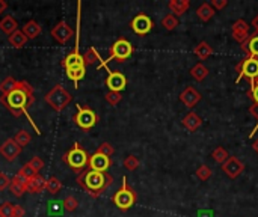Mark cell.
<instances>
[{
  "mask_svg": "<svg viewBox=\"0 0 258 217\" xmlns=\"http://www.w3.org/2000/svg\"><path fill=\"white\" fill-rule=\"evenodd\" d=\"M203 124V119L196 115L195 112H190L187 113L184 118H183V126L189 130V131H196Z\"/></svg>",
  "mask_w": 258,
  "mask_h": 217,
  "instance_id": "obj_23",
  "label": "cell"
},
{
  "mask_svg": "<svg viewBox=\"0 0 258 217\" xmlns=\"http://www.w3.org/2000/svg\"><path fill=\"white\" fill-rule=\"evenodd\" d=\"M50 35L53 36V39L59 44H67L73 36H74V30L73 27L67 23V21H59L52 30H50Z\"/></svg>",
  "mask_w": 258,
  "mask_h": 217,
  "instance_id": "obj_10",
  "label": "cell"
},
{
  "mask_svg": "<svg viewBox=\"0 0 258 217\" xmlns=\"http://www.w3.org/2000/svg\"><path fill=\"white\" fill-rule=\"evenodd\" d=\"M20 152H21V148L17 145V142H15L12 137L6 139V141L0 145V156L5 157V160L8 162H14L20 156Z\"/></svg>",
  "mask_w": 258,
  "mask_h": 217,
  "instance_id": "obj_14",
  "label": "cell"
},
{
  "mask_svg": "<svg viewBox=\"0 0 258 217\" xmlns=\"http://www.w3.org/2000/svg\"><path fill=\"white\" fill-rule=\"evenodd\" d=\"M112 200H113V204L119 210H123V211L131 208L136 204V200H138V195H136V192L133 189L129 187L126 177H123V184H121V189L113 195Z\"/></svg>",
  "mask_w": 258,
  "mask_h": 217,
  "instance_id": "obj_7",
  "label": "cell"
},
{
  "mask_svg": "<svg viewBox=\"0 0 258 217\" xmlns=\"http://www.w3.org/2000/svg\"><path fill=\"white\" fill-rule=\"evenodd\" d=\"M17 85H18V80L14 79L12 75L5 77V79L0 82V94H2V95H8L9 92H12L15 88H17Z\"/></svg>",
  "mask_w": 258,
  "mask_h": 217,
  "instance_id": "obj_27",
  "label": "cell"
},
{
  "mask_svg": "<svg viewBox=\"0 0 258 217\" xmlns=\"http://www.w3.org/2000/svg\"><path fill=\"white\" fill-rule=\"evenodd\" d=\"M211 174L213 172H211V169L207 164H201L198 169H196V177H198L201 181H207L211 177Z\"/></svg>",
  "mask_w": 258,
  "mask_h": 217,
  "instance_id": "obj_39",
  "label": "cell"
},
{
  "mask_svg": "<svg viewBox=\"0 0 258 217\" xmlns=\"http://www.w3.org/2000/svg\"><path fill=\"white\" fill-rule=\"evenodd\" d=\"M133 45H131V42L130 41H127V39H124V38H121V39H116L115 42H113V45L111 47V56L106 59V60H101L100 64H98V70H101V68H108L109 70V62L111 60H118V62H124V60H127L131 54H133Z\"/></svg>",
  "mask_w": 258,
  "mask_h": 217,
  "instance_id": "obj_5",
  "label": "cell"
},
{
  "mask_svg": "<svg viewBox=\"0 0 258 217\" xmlns=\"http://www.w3.org/2000/svg\"><path fill=\"white\" fill-rule=\"evenodd\" d=\"M8 41H9V44L12 45L14 49H17V50H20V49H23L24 45L27 44V38L24 36V34H23V30H15V32L12 34V35H9L8 36Z\"/></svg>",
  "mask_w": 258,
  "mask_h": 217,
  "instance_id": "obj_24",
  "label": "cell"
},
{
  "mask_svg": "<svg viewBox=\"0 0 258 217\" xmlns=\"http://www.w3.org/2000/svg\"><path fill=\"white\" fill-rule=\"evenodd\" d=\"M252 148H254V151L258 154V139H255V141H254V144H252Z\"/></svg>",
  "mask_w": 258,
  "mask_h": 217,
  "instance_id": "obj_52",
  "label": "cell"
},
{
  "mask_svg": "<svg viewBox=\"0 0 258 217\" xmlns=\"http://www.w3.org/2000/svg\"><path fill=\"white\" fill-rule=\"evenodd\" d=\"M71 94L62 86V85H55L44 97V101L47 103L55 112H60L70 104Z\"/></svg>",
  "mask_w": 258,
  "mask_h": 217,
  "instance_id": "obj_6",
  "label": "cell"
},
{
  "mask_svg": "<svg viewBox=\"0 0 258 217\" xmlns=\"http://www.w3.org/2000/svg\"><path fill=\"white\" fill-rule=\"evenodd\" d=\"M64 202L62 200H49L47 202V214L49 216H62L64 214Z\"/></svg>",
  "mask_w": 258,
  "mask_h": 217,
  "instance_id": "obj_30",
  "label": "cell"
},
{
  "mask_svg": "<svg viewBox=\"0 0 258 217\" xmlns=\"http://www.w3.org/2000/svg\"><path fill=\"white\" fill-rule=\"evenodd\" d=\"M62 162L67 163L74 172H83V170L88 167V162H89V154L80 146L79 142H75L73 145V148L64 154V157H62Z\"/></svg>",
  "mask_w": 258,
  "mask_h": 217,
  "instance_id": "obj_4",
  "label": "cell"
},
{
  "mask_svg": "<svg viewBox=\"0 0 258 217\" xmlns=\"http://www.w3.org/2000/svg\"><path fill=\"white\" fill-rule=\"evenodd\" d=\"M12 139H14L15 142H17V145L20 148H24V146H27L30 144V141H32V136H30V133L26 131V130H20Z\"/></svg>",
  "mask_w": 258,
  "mask_h": 217,
  "instance_id": "obj_33",
  "label": "cell"
},
{
  "mask_svg": "<svg viewBox=\"0 0 258 217\" xmlns=\"http://www.w3.org/2000/svg\"><path fill=\"white\" fill-rule=\"evenodd\" d=\"M162 26L166 30H174L178 26V17H175V15H172V14L165 15L163 20H162Z\"/></svg>",
  "mask_w": 258,
  "mask_h": 217,
  "instance_id": "obj_35",
  "label": "cell"
},
{
  "mask_svg": "<svg viewBox=\"0 0 258 217\" xmlns=\"http://www.w3.org/2000/svg\"><path fill=\"white\" fill-rule=\"evenodd\" d=\"M0 103H2L9 113H12V116L15 118H20L21 115H26L29 122L32 124V127L37 130L38 134L39 133V128L37 127V124L32 121L30 115L27 113V108L35 103V97H34V88L30 86L29 82L26 80H18V85L15 88L12 92H9L8 95H2L0 97Z\"/></svg>",
  "mask_w": 258,
  "mask_h": 217,
  "instance_id": "obj_1",
  "label": "cell"
},
{
  "mask_svg": "<svg viewBox=\"0 0 258 217\" xmlns=\"http://www.w3.org/2000/svg\"><path fill=\"white\" fill-rule=\"evenodd\" d=\"M196 15L201 21H208L215 15V9L211 8L210 3H203L198 9H196Z\"/></svg>",
  "mask_w": 258,
  "mask_h": 217,
  "instance_id": "obj_29",
  "label": "cell"
},
{
  "mask_svg": "<svg viewBox=\"0 0 258 217\" xmlns=\"http://www.w3.org/2000/svg\"><path fill=\"white\" fill-rule=\"evenodd\" d=\"M111 166H112V159L108 156H103V154H100V152H94L92 156H89L88 169H91V170L108 174Z\"/></svg>",
  "mask_w": 258,
  "mask_h": 217,
  "instance_id": "obj_11",
  "label": "cell"
},
{
  "mask_svg": "<svg viewBox=\"0 0 258 217\" xmlns=\"http://www.w3.org/2000/svg\"><path fill=\"white\" fill-rule=\"evenodd\" d=\"M222 170L231 180H234L241 175V172L245 170V164L241 163L237 157H228V160L222 164Z\"/></svg>",
  "mask_w": 258,
  "mask_h": 217,
  "instance_id": "obj_15",
  "label": "cell"
},
{
  "mask_svg": "<svg viewBox=\"0 0 258 217\" xmlns=\"http://www.w3.org/2000/svg\"><path fill=\"white\" fill-rule=\"evenodd\" d=\"M0 30L9 36L15 32V30H18V23L12 15H5V17L0 20Z\"/></svg>",
  "mask_w": 258,
  "mask_h": 217,
  "instance_id": "obj_22",
  "label": "cell"
},
{
  "mask_svg": "<svg viewBox=\"0 0 258 217\" xmlns=\"http://www.w3.org/2000/svg\"><path fill=\"white\" fill-rule=\"evenodd\" d=\"M97 152L103 154V156H108V157H112V156H113V154H115V148H113V145H111L109 142H103V144H101V145L98 146Z\"/></svg>",
  "mask_w": 258,
  "mask_h": 217,
  "instance_id": "obj_41",
  "label": "cell"
},
{
  "mask_svg": "<svg viewBox=\"0 0 258 217\" xmlns=\"http://www.w3.org/2000/svg\"><path fill=\"white\" fill-rule=\"evenodd\" d=\"M211 157L215 159V162H218V163H221V164H223L226 160H228V151H226L223 146H218V148H215V151L211 152Z\"/></svg>",
  "mask_w": 258,
  "mask_h": 217,
  "instance_id": "obj_34",
  "label": "cell"
},
{
  "mask_svg": "<svg viewBox=\"0 0 258 217\" xmlns=\"http://www.w3.org/2000/svg\"><path fill=\"white\" fill-rule=\"evenodd\" d=\"M241 50H243L251 57H258V35H251L243 44H241Z\"/></svg>",
  "mask_w": 258,
  "mask_h": 217,
  "instance_id": "obj_20",
  "label": "cell"
},
{
  "mask_svg": "<svg viewBox=\"0 0 258 217\" xmlns=\"http://www.w3.org/2000/svg\"><path fill=\"white\" fill-rule=\"evenodd\" d=\"M9 185H11V178L6 174L0 172V192L9 189Z\"/></svg>",
  "mask_w": 258,
  "mask_h": 217,
  "instance_id": "obj_44",
  "label": "cell"
},
{
  "mask_svg": "<svg viewBox=\"0 0 258 217\" xmlns=\"http://www.w3.org/2000/svg\"><path fill=\"white\" fill-rule=\"evenodd\" d=\"M23 34L24 36L30 41V39H35L42 34V27L38 21L35 20H29L24 26H23Z\"/></svg>",
  "mask_w": 258,
  "mask_h": 217,
  "instance_id": "obj_19",
  "label": "cell"
},
{
  "mask_svg": "<svg viewBox=\"0 0 258 217\" xmlns=\"http://www.w3.org/2000/svg\"><path fill=\"white\" fill-rule=\"evenodd\" d=\"M190 75L196 82H203L205 77L208 75V68L203 64H196L192 70H190Z\"/></svg>",
  "mask_w": 258,
  "mask_h": 217,
  "instance_id": "obj_31",
  "label": "cell"
},
{
  "mask_svg": "<svg viewBox=\"0 0 258 217\" xmlns=\"http://www.w3.org/2000/svg\"><path fill=\"white\" fill-rule=\"evenodd\" d=\"M101 60H103V59H101V56H100V53L97 52L95 47H89V49L86 50V53L83 54L85 67H86V65H94V64H97V62H101Z\"/></svg>",
  "mask_w": 258,
  "mask_h": 217,
  "instance_id": "obj_28",
  "label": "cell"
},
{
  "mask_svg": "<svg viewBox=\"0 0 258 217\" xmlns=\"http://www.w3.org/2000/svg\"><path fill=\"white\" fill-rule=\"evenodd\" d=\"M75 107H77V113L74 115L73 119H74L75 126H77L79 128L88 131V130L92 128L95 124L100 121V116H98L91 107H88V106H80V104H77Z\"/></svg>",
  "mask_w": 258,
  "mask_h": 217,
  "instance_id": "obj_8",
  "label": "cell"
},
{
  "mask_svg": "<svg viewBox=\"0 0 258 217\" xmlns=\"http://www.w3.org/2000/svg\"><path fill=\"white\" fill-rule=\"evenodd\" d=\"M251 24H252V26H254V29H255V34L258 35V15H255V17L252 18Z\"/></svg>",
  "mask_w": 258,
  "mask_h": 217,
  "instance_id": "obj_50",
  "label": "cell"
},
{
  "mask_svg": "<svg viewBox=\"0 0 258 217\" xmlns=\"http://www.w3.org/2000/svg\"><path fill=\"white\" fill-rule=\"evenodd\" d=\"M226 5H228V2H226V0H211V8L218 9V11L223 9Z\"/></svg>",
  "mask_w": 258,
  "mask_h": 217,
  "instance_id": "obj_48",
  "label": "cell"
},
{
  "mask_svg": "<svg viewBox=\"0 0 258 217\" xmlns=\"http://www.w3.org/2000/svg\"><path fill=\"white\" fill-rule=\"evenodd\" d=\"M11 181H14V182H18V184H21V185H26V182H27V178H26V177H24V175L20 172V170H18V172L14 175V178H12Z\"/></svg>",
  "mask_w": 258,
  "mask_h": 217,
  "instance_id": "obj_49",
  "label": "cell"
},
{
  "mask_svg": "<svg viewBox=\"0 0 258 217\" xmlns=\"http://www.w3.org/2000/svg\"><path fill=\"white\" fill-rule=\"evenodd\" d=\"M26 216V210L18 205V204H14V210H12V217H24Z\"/></svg>",
  "mask_w": 258,
  "mask_h": 217,
  "instance_id": "obj_47",
  "label": "cell"
},
{
  "mask_svg": "<svg viewBox=\"0 0 258 217\" xmlns=\"http://www.w3.org/2000/svg\"><path fill=\"white\" fill-rule=\"evenodd\" d=\"M193 53H195V56L198 57V59L204 60V59H207V57H210L211 54H213V49H211L205 41H201V42L193 49Z\"/></svg>",
  "mask_w": 258,
  "mask_h": 217,
  "instance_id": "obj_26",
  "label": "cell"
},
{
  "mask_svg": "<svg viewBox=\"0 0 258 217\" xmlns=\"http://www.w3.org/2000/svg\"><path fill=\"white\" fill-rule=\"evenodd\" d=\"M85 74H86V67H75V68L67 70V77H68L70 80L74 82V86H75V88L79 86L77 83H79L82 79H85Z\"/></svg>",
  "mask_w": 258,
  "mask_h": 217,
  "instance_id": "obj_25",
  "label": "cell"
},
{
  "mask_svg": "<svg viewBox=\"0 0 258 217\" xmlns=\"http://www.w3.org/2000/svg\"><path fill=\"white\" fill-rule=\"evenodd\" d=\"M236 71L239 72V77L236 79V82L239 83L243 77L249 80H255L258 77V57H251L248 56L246 59H243L240 64L236 65Z\"/></svg>",
  "mask_w": 258,
  "mask_h": 217,
  "instance_id": "obj_9",
  "label": "cell"
},
{
  "mask_svg": "<svg viewBox=\"0 0 258 217\" xmlns=\"http://www.w3.org/2000/svg\"><path fill=\"white\" fill-rule=\"evenodd\" d=\"M8 8V3L5 2V0H0V14H3Z\"/></svg>",
  "mask_w": 258,
  "mask_h": 217,
  "instance_id": "obj_51",
  "label": "cell"
},
{
  "mask_svg": "<svg viewBox=\"0 0 258 217\" xmlns=\"http://www.w3.org/2000/svg\"><path fill=\"white\" fill-rule=\"evenodd\" d=\"M180 100H181V103H183L184 106H187V107L190 108V107H193L196 103L201 100V94H200V92L196 90L195 88L187 86V88L180 94Z\"/></svg>",
  "mask_w": 258,
  "mask_h": 217,
  "instance_id": "obj_18",
  "label": "cell"
},
{
  "mask_svg": "<svg viewBox=\"0 0 258 217\" xmlns=\"http://www.w3.org/2000/svg\"><path fill=\"white\" fill-rule=\"evenodd\" d=\"M106 101H108L111 106H118L123 100V95H121V92H113V90H109L108 94L104 95Z\"/></svg>",
  "mask_w": 258,
  "mask_h": 217,
  "instance_id": "obj_37",
  "label": "cell"
},
{
  "mask_svg": "<svg viewBox=\"0 0 258 217\" xmlns=\"http://www.w3.org/2000/svg\"><path fill=\"white\" fill-rule=\"evenodd\" d=\"M251 82H254L255 85H258V77H257V79H255V80H251Z\"/></svg>",
  "mask_w": 258,
  "mask_h": 217,
  "instance_id": "obj_53",
  "label": "cell"
},
{
  "mask_svg": "<svg viewBox=\"0 0 258 217\" xmlns=\"http://www.w3.org/2000/svg\"><path fill=\"white\" fill-rule=\"evenodd\" d=\"M9 190H11V193H12L15 198H21V196L26 193V185H21V184H18V182L11 181Z\"/></svg>",
  "mask_w": 258,
  "mask_h": 217,
  "instance_id": "obj_40",
  "label": "cell"
},
{
  "mask_svg": "<svg viewBox=\"0 0 258 217\" xmlns=\"http://www.w3.org/2000/svg\"><path fill=\"white\" fill-rule=\"evenodd\" d=\"M20 172H21V174H23V175H24V177H26L27 180H29V178H34L35 175H38V174L35 172V170H34L32 167H30V166H29L27 163H26V164H24V166H23V167L20 169Z\"/></svg>",
  "mask_w": 258,
  "mask_h": 217,
  "instance_id": "obj_45",
  "label": "cell"
},
{
  "mask_svg": "<svg viewBox=\"0 0 258 217\" xmlns=\"http://www.w3.org/2000/svg\"><path fill=\"white\" fill-rule=\"evenodd\" d=\"M75 181H77V184L86 193H89L91 198H98L113 182V177L109 174L95 172V170H91L86 167L83 172L77 175Z\"/></svg>",
  "mask_w": 258,
  "mask_h": 217,
  "instance_id": "obj_2",
  "label": "cell"
},
{
  "mask_svg": "<svg viewBox=\"0 0 258 217\" xmlns=\"http://www.w3.org/2000/svg\"><path fill=\"white\" fill-rule=\"evenodd\" d=\"M45 185H47V180L38 174L34 178L27 180V182H26V193H32V195L41 193V192L45 190Z\"/></svg>",
  "mask_w": 258,
  "mask_h": 217,
  "instance_id": "obj_17",
  "label": "cell"
},
{
  "mask_svg": "<svg viewBox=\"0 0 258 217\" xmlns=\"http://www.w3.org/2000/svg\"><path fill=\"white\" fill-rule=\"evenodd\" d=\"M106 85H108L109 90L113 92H123L127 88V79L123 72L119 71H109L108 79H106Z\"/></svg>",
  "mask_w": 258,
  "mask_h": 217,
  "instance_id": "obj_13",
  "label": "cell"
},
{
  "mask_svg": "<svg viewBox=\"0 0 258 217\" xmlns=\"http://www.w3.org/2000/svg\"><path fill=\"white\" fill-rule=\"evenodd\" d=\"M189 6H190L189 0H171V2L168 3L169 11L172 12V15H175V17H180V15L186 14Z\"/></svg>",
  "mask_w": 258,
  "mask_h": 217,
  "instance_id": "obj_21",
  "label": "cell"
},
{
  "mask_svg": "<svg viewBox=\"0 0 258 217\" xmlns=\"http://www.w3.org/2000/svg\"><path fill=\"white\" fill-rule=\"evenodd\" d=\"M248 95L254 100L255 104H258V85H255L254 82H251V89L248 92Z\"/></svg>",
  "mask_w": 258,
  "mask_h": 217,
  "instance_id": "obj_46",
  "label": "cell"
},
{
  "mask_svg": "<svg viewBox=\"0 0 258 217\" xmlns=\"http://www.w3.org/2000/svg\"><path fill=\"white\" fill-rule=\"evenodd\" d=\"M231 34H233V38L240 42V44H243L251 35H249V24L245 21V20H237L233 27H231Z\"/></svg>",
  "mask_w": 258,
  "mask_h": 217,
  "instance_id": "obj_16",
  "label": "cell"
},
{
  "mask_svg": "<svg viewBox=\"0 0 258 217\" xmlns=\"http://www.w3.org/2000/svg\"><path fill=\"white\" fill-rule=\"evenodd\" d=\"M45 190H47L50 195H57L60 190H62V182L57 177H50L47 180V185H45Z\"/></svg>",
  "mask_w": 258,
  "mask_h": 217,
  "instance_id": "obj_32",
  "label": "cell"
},
{
  "mask_svg": "<svg viewBox=\"0 0 258 217\" xmlns=\"http://www.w3.org/2000/svg\"><path fill=\"white\" fill-rule=\"evenodd\" d=\"M80 21H82V2L77 3V18H75V32H74V49L73 52L62 60V67L65 70L75 68V67H85L83 56L79 52V42H80Z\"/></svg>",
  "mask_w": 258,
  "mask_h": 217,
  "instance_id": "obj_3",
  "label": "cell"
},
{
  "mask_svg": "<svg viewBox=\"0 0 258 217\" xmlns=\"http://www.w3.org/2000/svg\"><path fill=\"white\" fill-rule=\"evenodd\" d=\"M27 164H29L30 167H32L37 174H39V170L44 167V160H42L41 157H37V156H35V157H32V159H30V160L27 162Z\"/></svg>",
  "mask_w": 258,
  "mask_h": 217,
  "instance_id": "obj_42",
  "label": "cell"
},
{
  "mask_svg": "<svg viewBox=\"0 0 258 217\" xmlns=\"http://www.w3.org/2000/svg\"><path fill=\"white\" fill-rule=\"evenodd\" d=\"M12 210H14V204L3 202L0 205V217H12Z\"/></svg>",
  "mask_w": 258,
  "mask_h": 217,
  "instance_id": "obj_43",
  "label": "cell"
},
{
  "mask_svg": "<svg viewBox=\"0 0 258 217\" xmlns=\"http://www.w3.org/2000/svg\"><path fill=\"white\" fill-rule=\"evenodd\" d=\"M123 164H124V167L129 169V170H136V169L139 167L141 162H139V159L136 157V156H127V157L124 159V162H123Z\"/></svg>",
  "mask_w": 258,
  "mask_h": 217,
  "instance_id": "obj_38",
  "label": "cell"
},
{
  "mask_svg": "<svg viewBox=\"0 0 258 217\" xmlns=\"http://www.w3.org/2000/svg\"><path fill=\"white\" fill-rule=\"evenodd\" d=\"M153 26H154V23H153V20H151L148 15H145V14H139V15H136V17L131 20V23H130V27H131V30L136 34V35H147L151 29H153Z\"/></svg>",
  "mask_w": 258,
  "mask_h": 217,
  "instance_id": "obj_12",
  "label": "cell"
},
{
  "mask_svg": "<svg viewBox=\"0 0 258 217\" xmlns=\"http://www.w3.org/2000/svg\"><path fill=\"white\" fill-rule=\"evenodd\" d=\"M62 202H64V210L68 211V213L75 211V210H77V207H79V200L75 199L74 196H67Z\"/></svg>",
  "mask_w": 258,
  "mask_h": 217,
  "instance_id": "obj_36",
  "label": "cell"
}]
</instances>
